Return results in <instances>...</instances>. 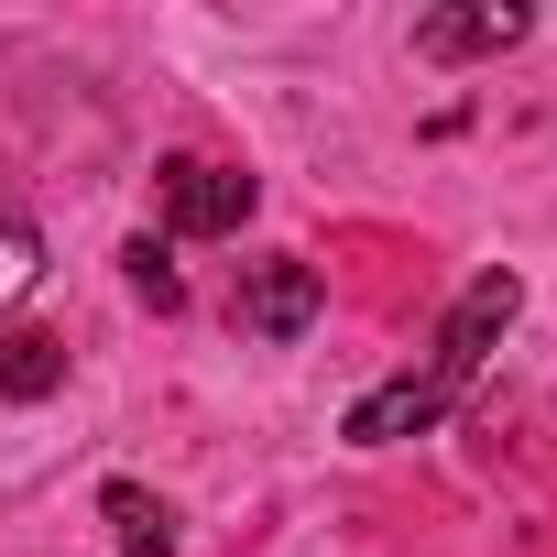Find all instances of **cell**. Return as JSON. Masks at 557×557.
Masks as SVG:
<instances>
[{"mask_svg": "<svg viewBox=\"0 0 557 557\" xmlns=\"http://www.w3.org/2000/svg\"><path fill=\"white\" fill-rule=\"evenodd\" d=\"M99 513H110V546H121V557H175V513H164L143 481H110Z\"/></svg>", "mask_w": 557, "mask_h": 557, "instance_id": "6", "label": "cell"}, {"mask_svg": "<svg viewBox=\"0 0 557 557\" xmlns=\"http://www.w3.org/2000/svg\"><path fill=\"white\" fill-rule=\"evenodd\" d=\"M318 307H329V285H318V262L307 251H262V262H240V296H230V318L251 329V339H307L318 329Z\"/></svg>", "mask_w": 557, "mask_h": 557, "instance_id": "3", "label": "cell"}, {"mask_svg": "<svg viewBox=\"0 0 557 557\" xmlns=\"http://www.w3.org/2000/svg\"><path fill=\"white\" fill-rule=\"evenodd\" d=\"M34 285H45V230H34V208L12 186H0V318H12Z\"/></svg>", "mask_w": 557, "mask_h": 557, "instance_id": "7", "label": "cell"}, {"mask_svg": "<svg viewBox=\"0 0 557 557\" xmlns=\"http://www.w3.org/2000/svg\"><path fill=\"white\" fill-rule=\"evenodd\" d=\"M121 273H132V296H143V307H164V318L186 307V273H175V251H164L153 230H143L132 251H121Z\"/></svg>", "mask_w": 557, "mask_h": 557, "instance_id": "8", "label": "cell"}, {"mask_svg": "<svg viewBox=\"0 0 557 557\" xmlns=\"http://www.w3.org/2000/svg\"><path fill=\"white\" fill-rule=\"evenodd\" d=\"M66 383V339L55 329H0V405H45Z\"/></svg>", "mask_w": 557, "mask_h": 557, "instance_id": "5", "label": "cell"}, {"mask_svg": "<svg viewBox=\"0 0 557 557\" xmlns=\"http://www.w3.org/2000/svg\"><path fill=\"white\" fill-rule=\"evenodd\" d=\"M251 175L240 164H208V153H175V164H153V219L175 230V240H230L240 219H251Z\"/></svg>", "mask_w": 557, "mask_h": 557, "instance_id": "2", "label": "cell"}, {"mask_svg": "<svg viewBox=\"0 0 557 557\" xmlns=\"http://www.w3.org/2000/svg\"><path fill=\"white\" fill-rule=\"evenodd\" d=\"M513 307H524V285L492 262V273H470L459 285V307L437 318V350L416 361V372H394V383H372L361 405H350V448H405V437H426L481 372H492V350H503V329H513Z\"/></svg>", "mask_w": 557, "mask_h": 557, "instance_id": "1", "label": "cell"}, {"mask_svg": "<svg viewBox=\"0 0 557 557\" xmlns=\"http://www.w3.org/2000/svg\"><path fill=\"white\" fill-rule=\"evenodd\" d=\"M524 34H535L524 0H470V12H426V23H416V55H426V66H459V55H503V45H524Z\"/></svg>", "mask_w": 557, "mask_h": 557, "instance_id": "4", "label": "cell"}]
</instances>
